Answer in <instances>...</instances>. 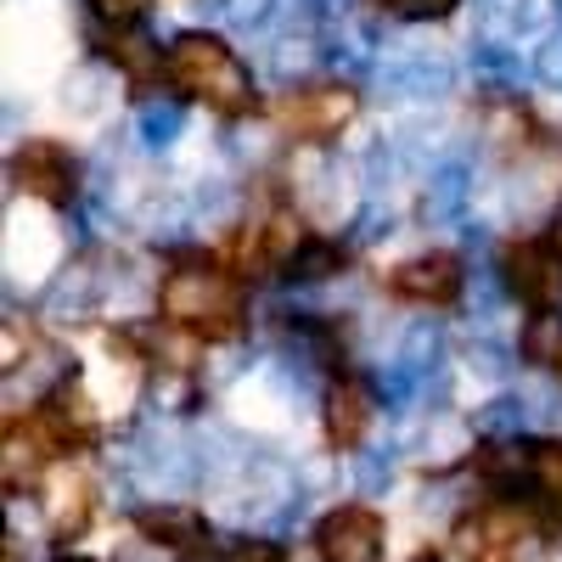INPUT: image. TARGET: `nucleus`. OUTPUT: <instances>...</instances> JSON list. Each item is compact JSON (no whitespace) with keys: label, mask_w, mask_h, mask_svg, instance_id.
<instances>
[{"label":"nucleus","mask_w":562,"mask_h":562,"mask_svg":"<svg viewBox=\"0 0 562 562\" xmlns=\"http://www.w3.org/2000/svg\"><path fill=\"white\" fill-rule=\"evenodd\" d=\"M344 259H349V254H344L333 237H310L281 276H293V281H321V276H338V270H344Z\"/></svg>","instance_id":"9b49d317"},{"label":"nucleus","mask_w":562,"mask_h":562,"mask_svg":"<svg viewBox=\"0 0 562 562\" xmlns=\"http://www.w3.org/2000/svg\"><path fill=\"white\" fill-rule=\"evenodd\" d=\"M315 557L321 562H383L389 557V518L366 501H344L315 524Z\"/></svg>","instance_id":"7ed1b4c3"},{"label":"nucleus","mask_w":562,"mask_h":562,"mask_svg":"<svg viewBox=\"0 0 562 562\" xmlns=\"http://www.w3.org/2000/svg\"><path fill=\"white\" fill-rule=\"evenodd\" d=\"M158 310L169 326H180L186 338H203V344L237 338L243 315H248L237 270H220L214 259H180L158 288Z\"/></svg>","instance_id":"f257e3e1"},{"label":"nucleus","mask_w":562,"mask_h":562,"mask_svg":"<svg viewBox=\"0 0 562 562\" xmlns=\"http://www.w3.org/2000/svg\"><path fill=\"white\" fill-rule=\"evenodd\" d=\"M529 484L540 490V501L562 506V439L529 445Z\"/></svg>","instance_id":"f8f14e48"},{"label":"nucleus","mask_w":562,"mask_h":562,"mask_svg":"<svg viewBox=\"0 0 562 562\" xmlns=\"http://www.w3.org/2000/svg\"><path fill=\"white\" fill-rule=\"evenodd\" d=\"M355 113H360V90H349V85H304L276 102L281 130H293L304 140H333Z\"/></svg>","instance_id":"39448f33"},{"label":"nucleus","mask_w":562,"mask_h":562,"mask_svg":"<svg viewBox=\"0 0 562 562\" xmlns=\"http://www.w3.org/2000/svg\"><path fill=\"white\" fill-rule=\"evenodd\" d=\"M501 276L535 315H562V243L557 237H524L501 248Z\"/></svg>","instance_id":"20e7f679"},{"label":"nucleus","mask_w":562,"mask_h":562,"mask_svg":"<svg viewBox=\"0 0 562 562\" xmlns=\"http://www.w3.org/2000/svg\"><path fill=\"white\" fill-rule=\"evenodd\" d=\"M518 349H524V360H535V366L562 378V315H529L524 333H518Z\"/></svg>","instance_id":"9d476101"},{"label":"nucleus","mask_w":562,"mask_h":562,"mask_svg":"<svg viewBox=\"0 0 562 562\" xmlns=\"http://www.w3.org/2000/svg\"><path fill=\"white\" fill-rule=\"evenodd\" d=\"M12 180L40 203H68L79 192V158L63 147V140L40 135V140H23V147L12 153Z\"/></svg>","instance_id":"0eeeda50"},{"label":"nucleus","mask_w":562,"mask_h":562,"mask_svg":"<svg viewBox=\"0 0 562 562\" xmlns=\"http://www.w3.org/2000/svg\"><path fill=\"white\" fill-rule=\"evenodd\" d=\"M164 79L175 90H186V97H198L203 108H214L220 119H243L259 108L248 63L220 34H180L164 52Z\"/></svg>","instance_id":"f03ea898"},{"label":"nucleus","mask_w":562,"mask_h":562,"mask_svg":"<svg viewBox=\"0 0 562 562\" xmlns=\"http://www.w3.org/2000/svg\"><path fill=\"white\" fill-rule=\"evenodd\" d=\"M135 535L147 546H164V551L209 562V524H203L198 506H140L135 512Z\"/></svg>","instance_id":"1a4fd4ad"},{"label":"nucleus","mask_w":562,"mask_h":562,"mask_svg":"<svg viewBox=\"0 0 562 562\" xmlns=\"http://www.w3.org/2000/svg\"><path fill=\"white\" fill-rule=\"evenodd\" d=\"M326 445H333L338 456H355L371 434V422H378V394H371L360 378H338L333 389H326Z\"/></svg>","instance_id":"6e6552de"},{"label":"nucleus","mask_w":562,"mask_h":562,"mask_svg":"<svg viewBox=\"0 0 562 562\" xmlns=\"http://www.w3.org/2000/svg\"><path fill=\"white\" fill-rule=\"evenodd\" d=\"M378 7L394 12V18H422V23H428V18H450L461 0H378Z\"/></svg>","instance_id":"ddd939ff"},{"label":"nucleus","mask_w":562,"mask_h":562,"mask_svg":"<svg viewBox=\"0 0 562 562\" xmlns=\"http://www.w3.org/2000/svg\"><path fill=\"white\" fill-rule=\"evenodd\" d=\"M461 288H467V270H461V259L445 254V248L411 254V259H400V265L389 270V293H394L400 304H422V310L456 304Z\"/></svg>","instance_id":"423d86ee"}]
</instances>
